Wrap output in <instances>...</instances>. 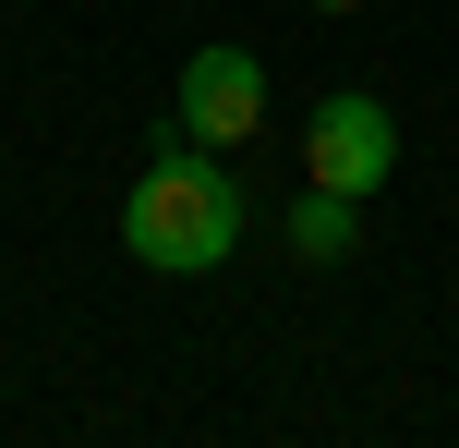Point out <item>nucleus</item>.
<instances>
[{
	"label": "nucleus",
	"mask_w": 459,
	"mask_h": 448,
	"mask_svg": "<svg viewBox=\"0 0 459 448\" xmlns=\"http://www.w3.org/2000/svg\"><path fill=\"white\" fill-rule=\"evenodd\" d=\"M266 121V61L254 48H194L182 85H169V134L182 145H242Z\"/></svg>",
	"instance_id": "obj_3"
},
{
	"label": "nucleus",
	"mask_w": 459,
	"mask_h": 448,
	"mask_svg": "<svg viewBox=\"0 0 459 448\" xmlns=\"http://www.w3.org/2000/svg\"><path fill=\"white\" fill-rule=\"evenodd\" d=\"M290 255H302V267H339V255H351V194L302 182V206H290Z\"/></svg>",
	"instance_id": "obj_4"
},
{
	"label": "nucleus",
	"mask_w": 459,
	"mask_h": 448,
	"mask_svg": "<svg viewBox=\"0 0 459 448\" xmlns=\"http://www.w3.org/2000/svg\"><path fill=\"white\" fill-rule=\"evenodd\" d=\"M315 13H363V0H315Z\"/></svg>",
	"instance_id": "obj_5"
},
{
	"label": "nucleus",
	"mask_w": 459,
	"mask_h": 448,
	"mask_svg": "<svg viewBox=\"0 0 459 448\" xmlns=\"http://www.w3.org/2000/svg\"><path fill=\"white\" fill-rule=\"evenodd\" d=\"M242 218L254 206H242V182L218 170V145H182V134H158V170L121 194V242H134V267H158V279H206V267H230Z\"/></svg>",
	"instance_id": "obj_1"
},
{
	"label": "nucleus",
	"mask_w": 459,
	"mask_h": 448,
	"mask_svg": "<svg viewBox=\"0 0 459 448\" xmlns=\"http://www.w3.org/2000/svg\"><path fill=\"white\" fill-rule=\"evenodd\" d=\"M387 170H399V121H387V97H363V85L315 97V121H302V182H326V194H351V206H363Z\"/></svg>",
	"instance_id": "obj_2"
}]
</instances>
